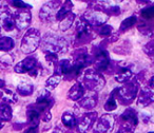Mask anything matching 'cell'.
I'll use <instances>...</instances> for the list:
<instances>
[{
    "label": "cell",
    "mask_w": 154,
    "mask_h": 133,
    "mask_svg": "<svg viewBox=\"0 0 154 133\" xmlns=\"http://www.w3.org/2000/svg\"><path fill=\"white\" fill-rule=\"evenodd\" d=\"M84 88L89 89L90 91H99L103 88L106 82L105 78L94 70H87L82 75V82H80Z\"/></svg>",
    "instance_id": "6da1fadb"
},
{
    "label": "cell",
    "mask_w": 154,
    "mask_h": 133,
    "mask_svg": "<svg viewBox=\"0 0 154 133\" xmlns=\"http://www.w3.org/2000/svg\"><path fill=\"white\" fill-rule=\"evenodd\" d=\"M41 41L40 33L37 29H30L26 31L21 40V51L26 54L33 53L39 47Z\"/></svg>",
    "instance_id": "7a4b0ae2"
},
{
    "label": "cell",
    "mask_w": 154,
    "mask_h": 133,
    "mask_svg": "<svg viewBox=\"0 0 154 133\" xmlns=\"http://www.w3.org/2000/svg\"><path fill=\"white\" fill-rule=\"evenodd\" d=\"M42 49L48 53L57 54L60 52H66L68 50V43L63 38L48 35L42 40Z\"/></svg>",
    "instance_id": "3957f363"
},
{
    "label": "cell",
    "mask_w": 154,
    "mask_h": 133,
    "mask_svg": "<svg viewBox=\"0 0 154 133\" xmlns=\"http://www.w3.org/2000/svg\"><path fill=\"white\" fill-rule=\"evenodd\" d=\"M118 97L122 104H130L133 99L136 97L138 93V84L136 82H131L129 84H126L122 88L118 90Z\"/></svg>",
    "instance_id": "277c9868"
},
{
    "label": "cell",
    "mask_w": 154,
    "mask_h": 133,
    "mask_svg": "<svg viewBox=\"0 0 154 133\" xmlns=\"http://www.w3.org/2000/svg\"><path fill=\"white\" fill-rule=\"evenodd\" d=\"M115 118L111 114H105L95 124V133H109L113 129Z\"/></svg>",
    "instance_id": "5b68a950"
},
{
    "label": "cell",
    "mask_w": 154,
    "mask_h": 133,
    "mask_svg": "<svg viewBox=\"0 0 154 133\" xmlns=\"http://www.w3.org/2000/svg\"><path fill=\"white\" fill-rule=\"evenodd\" d=\"M16 73L23 74V73H31V72L37 70V59L33 56L24 58L20 62H18L15 66H14Z\"/></svg>",
    "instance_id": "8992f818"
},
{
    "label": "cell",
    "mask_w": 154,
    "mask_h": 133,
    "mask_svg": "<svg viewBox=\"0 0 154 133\" xmlns=\"http://www.w3.org/2000/svg\"><path fill=\"white\" fill-rule=\"evenodd\" d=\"M59 2H48L41 8L39 17L43 20V21H51L56 17L58 10H59Z\"/></svg>",
    "instance_id": "52a82bcc"
},
{
    "label": "cell",
    "mask_w": 154,
    "mask_h": 133,
    "mask_svg": "<svg viewBox=\"0 0 154 133\" xmlns=\"http://www.w3.org/2000/svg\"><path fill=\"white\" fill-rule=\"evenodd\" d=\"M154 101V90L149 87H146L139 92L138 98H137V106L143 108L151 105Z\"/></svg>",
    "instance_id": "ba28073f"
},
{
    "label": "cell",
    "mask_w": 154,
    "mask_h": 133,
    "mask_svg": "<svg viewBox=\"0 0 154 133\" xmlns=\"http://www.w3.org/2000/svg\"><path fill=\"white\" fill-rule=\"evenodd\" d=\"M85 18L87 19V22L90 24H93V26H101L106 21L108 20L109 16L106 13H103V12H88L85 15Z\"/></svg>",
    "instance_id": "9c48e42d"
},
{
    "label": "cell",
    "mask_w": 154,
    "mask_h": 133,
    "mask_svg": "<svg viewBox=\"0 0 154 133\" xmlns=\"http://www.w3.org/2000/svg\"><path fill=\"white\" fill-rule=\"evenodd\" d=\"M14 20H15V26L18 30H26L30 26L32 15L30 14V12H17Z\"/></svg>",
    "instance_id": "30bf717a"
},
{
    "label": "cell",
    "mask_w": 154,
    "mask_h": 133,
    "mask_svg": "<svg viewBox=\"0 0 154 133\" xmlns=\"http://www.w3.org/2000/svg\"><path fill=\"white\" fill-rule=\"evenodd\" d=\"M96 118H97L96 112H91V113L85 114L84 117L80 120V122L78 124V130L82 133H86V131H88L91 128V126L96 122Z\"/></svg>",
    "instance_id": "8fae6325"
},
{
    "label": "cell",
    "mask_w": 154,
    "mask_h": 133,
    "mask_svg": "<svg viewBox=\"0 0 154 133\" xmlns=\"http://www.w3.org/2000/svg\"><path fill=\"white\" fill-rule=\"evenodd\" d=\"M0 26H2L8 32L14 30L15 28V20L9 11L0 12Z\"/></svg>",
    "instance_id": "7c38bea8"
},
{
    "label": "cell",
    "mask_w": 154,
    "mask_h": 133,
    "mask_svg": "<svg viewBox=\"0 0 154 133\" xmlns=\"http://www.w3.org/2000/svg\"><path fill=\"white\" fill-rule=\"evenodd\" d=\"M85 95V88L80 82H76L72 88L70 89L68 93L69 98L72 101H80Z\"/></svg>",
    "instance_id": "4fadbf2b"
},
{
    "label": "cell",
    "mask_w": 154,
    "mask_h": 133,
    "mask_svg": "<svg viewBox=\"0 0 154 133\" xmlns=\"http://www.w3.org/2000/svg\"><path fill=\"white\" fill-rule=\"evenodd\" d=\"M109 55H108L107 51H101L98 55L96 56V60H95V68L98 71H103L107 69V66H109Z\"/></svg>",
    "instance_id": "5bb4252c"
},
{
    "label": "cell",
    "mask_w": 154,
    "mask_h": 133,
    "mask_svg": "<svg viewBox=\"0 0 154 133\" xmlns=\"http://www.w3.org/2000/svg\"><path fill=\"white\" fill-rule=\"evenodd\" d=\"M122 119L124 120L126 124H129V125H131V126H133V127L136 126V125L138 124V117H137V113L135 112V110L131 109V108L127 109L126 111L122 113Z\"/></svg>",
    "instance_id": "9a60e30c"
},
{
    "label": "cell",
    "mask_w": 154,
    "mask_h": 133,
    "mask_svg": "<svg viewBox=\"0 0 154 133\" xmlns=\"http://www.w3.org/2000/svg\"><path fill=\"white\" fill-rule=\"evenodd\" d=\"M28 115V122L31 125V127H37L39 124V119H40V112L37 109H35L34 106H30L26 112Z\"/></svg>",
    "instance_id": "2e32d148"
},
{
    "label": "cell",
    "mask_w": 154,
    "mask_h": 133,
    "mask_svg": "<svg viewBox=\"0 0 154 133\" xmlns=\"http://www.w3.org/2000/svg\"><path fill=\"white\" fill-rule=\"evenodd\" d=\"M79 104L85 109H92L97 105V96L94 93H91V94L82 97L79 101Z\"/></svg>",
    "instance_id": "e0dca14e"
},
{
    "label": "cell",
    "mask_w": 154,
    "mask_h": 133,
    "mask_svg": "<svg viewBox=\"0 0 154 133\" xmlns=\"http://www.w3.org/2000/svg\"><path fill=\"white\" fill-rule=\"evenodd\" d=\"M13 116V112H12V108L10 107L9 104L3 103L0 105V120L1 122H9L12 119Z\"/></svg>",
    "instance_id": "ac0fdd59"
},
{
    "label": "cell",
    "mask_w": 154,
    "mask_h": 133,
    "mask_svg": "<svg viewBox=\"0 0 154 133\" xmlns=\"http://www.w3.org/2000/svg\"><path fill=\"white\" fill-rule=\"evenodd\" d=\"M76 31H77V38L78 39L86 38L91 33L90 24H89L88 22H84V21L78 22V23H77Z\"/></svg>",
    "instance_id": "d6986e66"
},
{
    "label": "cell",
    "mask_w": 154,
    "mask_h": 133,
    "mask_svg": "<svg viewBox=\"0 0 154 133\" xmlns=\"http://www.w3.org/2000/svg\"><path fill=\"white\" fill-rule=\"evenodd\" d=\"M131 76H132V71L129 69V66H122V69L115 74V79L118 82H126L130 79Z\"/></svg>",
    "instance_id": "ffe728a7"
},
{
    "label": "cell",
    "mask_w": 154,
    "mask_h": 133,
    "mask_svg": "<svg viewBox=\"0 0 154 133\" xmlns=\"http://www.w3.org/2000/svg\"><path fill=\"white\" fill-rule=\"evenodd\" d=\"M34 91V87L30 82H21L17 86V92L19 93L21 96H29L31 95Z\"/></svg>",
    "instance_id": "44dd1931"
},
{
    "label": "cell",
    "mask_w": 154,
    "mask_h": 133,
    "mask_svg": "<svg viewBox=\"0 0 154 133\" xmlns=\"http://www.w3.org/2000/svg\"><path fill=\"white\" fill-rule=\"evenodd\" d=\"M14 45H15V42L11 37H0V51L9 52L13 49Z\"/></svg>",
    "instance_id": "7402d4cb"
},
{
    "label": "cell",
    "mask_w": 154,
    "mask_h": 133,
    "mask_svg": "<svg viewBox=\"0 0 154 133\" xmlns=\"http://www.w3.org/2000/svg\"><path fill=\"white\" fill-rule=\"evenodd\" d=\"M2 101L3 103L9 104V105L10 104H15L18 101V97L15 92H13V91L10 90V89H5L2 94Z\"/></svg>",
    "instance_id": "603a6c76"
},
{
    "label": "cell",
    "mask_w": 154,
    "mask_h": 133,
    "mask_svg": "<svg viewBox=\"0 0 154 133\" xmlns=\"http://www.w3.org/2000/svg\"><path fill=\"white\" fill-rule=\"evenodd\" d=\"M74 19H75V15L73 13H69L63 19L60 21L59 23V29L61 31H66L71 28L72 23L74 22Z\"/></svg>",
    "instance_id": "cb8c5ba5"
},
{
    "label": "cell",
    "mask_w": 154,
    "mask_h": 133,
    "mask_svg": "<svg viewBox=\"0 0 154 133\" xmlns=\"http://www.w3.org/2000/svg\"><path fill=\"white\" fill-rule=\"evenodd\" d=\"M72 7H73L72 2H66L64 3V5H62V7L58 10L57 14H56V19H58V20L61 21V20L63 19V18L66 17L69 13H71V9H72Z\"/></svg>",
    "instance_id": "d4e9b609"
},
{
    "label": "cell",
    "mask_w": 154,
    "mask_h": 133,
    "mask_svg": "<svg viewBox=\"0 0 154 133\" xmlns=\"http://www.w3.org/2000/svg\"><path fill=\"white\" fill-rule=\"evenodd\" d=\"M61 120L64 126L69 127V128H73V127L76 125V118H75V116L73 115L71 112H66V113H63V115H62V117H61Z\"/></svg>",
    "instance_id": "484cf974"
},
{
    "label": "cell",
    "mask_w": 154,
    "mask_h": 133,
    "mask_svg": "<svg viewBox=\"0 0 154 133\" xmlns=\"http://www.w3.org/2000/svg\"><path fill=\"white\" fill-rule=\"evenodd\" d=\"M60 80H61V76L60 75H53L47 80L45 82V89L48 91H52L59 85Z\"/></svg>",
    "instance_id": "4316f807"
},
{
    "label": "cell",
    "mask_w": 154,
    "mask_h": 133,
    "mask_svg": "<svg viewBox=\"0 0 154 133\" xmlns=\"http://www.w3.org/2000/svg\"><path fill=\"white\" fill-rule=\"evenodd\" d=\"M136 21H137V18L135 17V16H131V17L126 18V19L122 22V24H120L119 30L122 31V32H126V31L129 30L131 26H134V23Z\"/></svg>",
    "instance_id": "83f0119b"
},
{
    "label": "cell",
    "mask_w": 154,
    "mask_h": 133,
    "mask_svg": "<svg viewBox=\"0 0 154 133\" xmlns=\"http://www.w3.org/2000/svg\"><path fill=\"white\" fill-rule=\"evenodd\" d=\"M59 72L62 74H69L72 71V66H71V61L68 59H63L59 62Z\"/></svg>",
    "instance_id": "f1b7e54d"
},
{
    "label": "cell",
    "mask_w": 154,
    "mask_h": 133,
    "mask_svg": "<svg viewBox=\"0 0 154 133\" xmlns=\"http://www.w3.org/2000/svg\"><path fill=\"white\" fill-rule=\"evenodd\" d=\"M116 108H117V104H116L115 97H114V95H111V96L108 98L107 103H106L105 110L110 112V111H113V110H116Z\"/></svg>",
    "instance_id": "f546056e"
},
{
    "label": "cell",
    "mask_w": 154,
    "mask_h": 133,
    "mask_svg": "<svg viewBox=\"0 0 154 133\" xmlns=\"http://www.w3.org/2000/svg\"><path fill=\"white\" fill-rule=\"evenodd\" d=\"M13 63V58L9 55H5L2 57H0V64L5 68H9L11 64Z\"/></svg>",
    "instance_id": "4dcf8cb0"
},
{
    "label": "cell",
    "mask_w": 154,
    "mask_h": 133,
    "mask_svg": "<svg viewBox=\"0 0 154 133\" xmlns=\"http://www.w3.org/2000/svg\"><path fill=\"white\" fill-rule=\"evenodd\" d=\"M141 15L146 18H153L154 17V5L153 7L146 8L141 11Z\"/></svg>",
    "instance_id": "1f68e13d"
},
{
    "label": "cell",
    "mask_w": 154,
    "mask_h": 133,
    "mask_svg": "<svg viewBox=\"0 0 154 133\" xmlns=\"http://www.w3.org/2000/svg\"><path fill=\"white\" fill-rule=\"evenodd\" d=\"M112 31H113L112 26H108V24H105L103 26H101L100 31H99V34H100L101 36H108V35L111 34Z\"/></svg>",
    "instance_id": "d6a6232c"
},
{
    "label": "cell",
    "mask_w": 154,
    "mask_h": 133,
    "mask_svg": "<svg viewBox=\"0 0 154 133\" xmlns=\"http://www.w3.org/2000/svg\"><path fill=\"white\" fill-rule=\"evenodd\" d=\"M118 133H133V126L125 122V124L119 128Z\"/></svg>",
    "instance_id": "836d02e7"
},
{
    "label": "cell",
    "mask_w": 154,
    "mask_h": 133,
    "mask_svg": "<svg viewBox=\"0 0 154 133\" xmlns=\"http://www.w3.org/2000/svg\"><path fill=\"white\" fill-rule=\"evenodd\" d=\"M11 5H13L14 7H16V8H23V9H31V5H28V3H24V2H22V1H11Z\"/></svg>",
    "instance_id": "e575fe53"
},
{
    "label": "cell",
    "mask_w": 154,
    "mask_h": 133,
    "mask_svg": "<svg viewBox=\"0 0 154 133\" xmlns=\"http://www.w3.org/2000/svg\"><path fill=\"white\" fill-rule=\"evenodd\" d=\"M47 60L50 62V63H54V62L57 60V55L56 54H53V53H48L47 56H45Z\"/></svg>",
    "instance_id": "d590c367"
},
{
    "label": "cell",
    "mask_w": 154,
    "mask_h": 133,
    "mask_svg": "<svg viewBox=\"0 0 154 133\" xmlns=\"http://www.w3.org/2000/svg\"><path fill=\"white\" fill-rule=\"evenodd\" d=\"M43 117H42V120L43 122H49L50 119H51V112L50 111H45V112H43Z\"/></svg>",
    "instance_id": "8d00e7d4"
},
{
    "label": "cell",
    "mask_w": 154,
    "mask_h": 133,
    "mask_svg": "<svg viewBox=\"0 0 154 133\" xmlns=\"http://www.w3.org/2000/svg\"><path fill=\"white\" fill-rule=\"evenodd\" d=\"M37 127H30L29 129H26L23 133H37Z\"/></svg>",
    "instance_id": "74e56055"
},
{
    "label": "cell",
    "mask_w": 154,
    "mask_h": 133,
    "mask_svg": "<svg viewBox=\"0 0 154 133\" xmlns=\"http://www.w3.org/2000/svg\"><path fill=\"white\" fill-rule=\"evenodd\" d=\"M150 88L154 90V76H152V78L150 79Z\"/></svg>",
    "instance_id": "f35d334b"
},
{
    "label": "cell",
    "mask_w": 154,
    "mask_h": 133,
    "mask_svg": "<svg viewBox=\"0 0 154 133\" xmlns=\"http://www.w3.org/2000/svg\"><path fill=\"white\" fill-rule=\"evenodd\" d=\"M5 87V82L2 79H0V89H2Z\"/></svg>",
    "instance_id": "ab89813d"
},
{
    "label": "cell",
    "mask_w": 154,
    "mask_h": 133,
    "mask_svg": "<svg viewBox=\"0 0 154 133\" xmlns=\"http://www.w3.org/2000/svg\"><path fill=\"white\" fill-rule=\"evenodd\" d=\"M3 126H5V125H3V122H1V120H0V130H1V129L3 128Z\"/></svg>",
    "instance_id": "60d3db41"
},
{
    "label": "cell",
    "mask_w": 154,
    "mask_h": 133,
    "mask_svg": "<svg viewBox=\"0 0 154 133\" xmlns=\"http://www.w3.org/2000/svg\"><path fill=\"white\" fill-rule=\"evenodd\" d=\"M149 133H154V131H152V132H149Z\"/></svg>",
    "instance_id": "b9f144b4"
}]
</instances>
